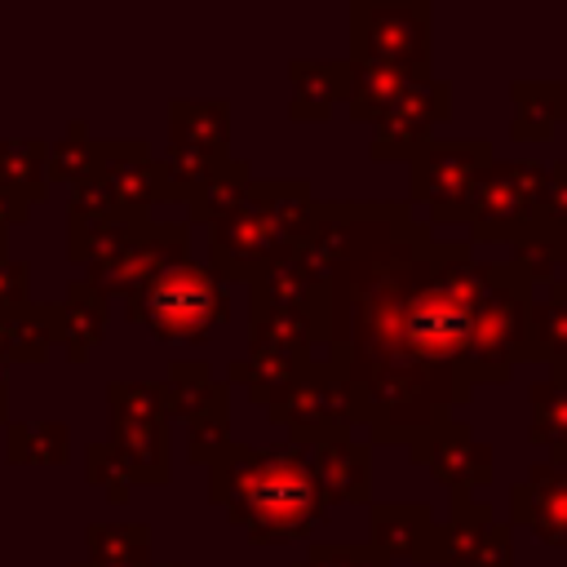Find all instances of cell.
Wrapping results in <instances>:
<instances>
[{
  "label": "cell",
  "mask_w": 567,
  "mask_h": 567,
  "mask_svg": "<svg viewBox=\"0 0 567 567\" xmlns=\"http://www.w3.org/2000/svg\"><path fill=\"white\" fill-rule=\"evenodd\" d=\"M527 310L532 284L514 261H483L474 244L434 239L425 217H412L328 284L323 363L372 443L412 447L478 385L527 363Z\"/></svg>",
  "instance_id": "6da1fadb"
},
{
  "label": "cell",
  "mask_w": 567,
  "mask_h": 567,
  "mask_svg": "<svg viewBox=\"0 0 567 567\" xmlns=\"http://www.w3.org/2000/svg\"><path fill=\"white\" fill-rule=\"evenodd\" d=\"M208 496L252 545L306 540L328 518V501L297 443H226L208 461Z\"/></svg>",
  "instance_id": "7a4b0ae2"
},
{
  "label": "cell",
  "mask_w": 567,
  "mask_h": 567,
  "mask_svg": "<svg viewBox=\"0 0 567 567\" xmlns=\"http://www.w3.org/2000/svg\"><path fill=\"white\" fill-rule=\"evenodd\" d=\"M315 208V190L306 177L297 182H261L252 177L248 199L208 226V270L230 284H252L275 261L292 257Z\"/></svg>",
  "instance_id": "3957f363"
},
{
  "label": "cell",
  "mask_w": 567,
  "mask_h": 567,
  "mask_svg": "<svg viewBox=\"0 0 567 567\" xmlns=\"http://www.w3.org/2000/svg\"><path fill=\"white\" fill-rule=\"evenodd\" d=\"M412 221V204H368V199H341V204H319L310 208V221L292 248V257L328 288L341 270L354 261L372 257L385 248L403 226Z\"/></svg>",
  "instance_id": "277c9868"
},
{
  "label": "cell",
  "mask_w": 567,
  "mask_h": 567,
  "mask_svg": "<svg viewBox=\"0 0 567 567\" xmlns=\"http://www.w3.org/2000/svg\"><path fill=\"white\" fill-rule=\"evenodd\" d=\"M124 306H128V319L146 323L155 341H177V346L208 341L230 315L226 284L208 266H195V261H182L155 275L137 292H128Z\"/></svg>",
  "instance_id": "5b68a950"
},
{
  "label": "cell",
  "mask_w": 567,
  "mask_h": 567,
  "mask_svg": "<svg viewBox=\"0 0 567 567\" xmlns=\"http://www.w3.org/2000/svg\"><path fill=\"white\" fill-rule=\"evenodd\" d=\"M540 213H545V164L492 159L465 190L456 221H465L478 244H509Z\"/></svg>",
  "instance_id": "8992f818"
},
{
  "label": "cell",
  "mask_w": 567,
  "mask_h": 567,
  "mask_svg": "<svg viewBox=\"0 0 567 567\" xmlns=\"http://www.w3.org/2000/svg\"><path fill=\"white\" fill-rule=\"evenodd\" d=\"M230 106L226 102H173L168 111V146L159 151L164 182L173 204H186L208 177H217L230 159Z\"/></svg>",
  "instance_id": "52a82bcc"
},
{
  "label": "cell",
  "mask_w": 567,
  "mask_h": 567,
  "mask_svg": "<svg viewBox=\"0 0 567 567\" xmlns=\"http://www.w3.org/2000/svg\"><path fill=\"white\" fill-rule=\"evenodd\" d=\"M430 18L425 0H354L350 4V62H381L403 71H430Z\"/></svg>",
  "instance_id": "ba28073f"
},
{
  "label": "cell",
  "mask_w": 567,
  "mask_h": 567,
  "mask_svg": "<svg viewBox=\"0 0 567 567\" xmlns=\"http://www.w3.org/2000/svg\"><path fill=\"white\" fill-rule=\"evenodd\" d=\"M266 412H270L275 425H284V430L292 434L297 447L341 443V439H350V425H354V416H350V394H346L341 377H337L323 359L306 363V368L288 381V390H284Z\"/></svg>",
  "instance_id": "9c48e42d"
},
{
  "label": "cell",
  "mask_w": 567,
  "mask_h": 567,
  "mask_svg": "<svg viewBox=\"0 0 567 567\" xmlns=\"http://www.w3.org/2000/svg\"><path fill=\"white\" fill-rule=\"evenodd\" d=\"M492 146L483 137H456V142H425L412 155V208H425V226H452L465 190L474 177L492 164Z\"/></svg>",
  "instance_id": "30bf717a"
},
{
  "label": "cell",
  "mask_w": 567,
  "mask_h": 567,
  "mask_svg": "<svg viewBox=\"0 0 567 567\" xmlns=\"http://www.w3.org/2000/svg\"><path fill=\"white\" fill-rule=\"evenodd\" d=\"M186 248H190V226L186 221H159V217H146L128 244L97 270H89L84 279L97 288V292H137L142 284H151L155 275L173 270L186 261Z\"/></svg>",
  "instance_id": "8fae6325"
},
{
  "label": "cell",
  "mask_w": 567,
  "mask_h": 567,
  "mask_svg": "<svg viewBox=\"0 0 567 567\" xmlns=\"http://www.w3.org/2000/svg\"><path fill=\"white\" fill-rule=\"evenodd\" d=\"M447 115H452V84L439 80V75L421 80L416 89H408V93L372 124V146H368L372 159H381V164L408 159V164H412V155L434 137L439 124H447Z\"/></svg>",
  "instance_id": "7c38bea8"
},
{
  "label": "cell",
  "mask_w": 567,
  "mask_h": 567,
  "mask_svg": "<svg viewBox=\"0 0 567 567\" xmlns=\"http://www.w3.org/2000/svg\"><path fill=\"white\" fill-rule=\"evenodd\" d=\"M93 177L111 190L120 213L151 217L155 204H173V190L164 182L159 159L146 151V142H97Z\"/></svg>",
  "instance_id": "4fadbf2b"
},
{
  "label": "cell",
  "mask_w": 567,
  "mask_h": 567,
  "mask_svg": "<svg viewBox=\"0 0 567 567\" xmlns=\"http://www.w3.org/2000/svg\"><path fill=\"white\" fill-rule=\"evenodd\" d=\"M452 496H478L492 483V447L461 421L430 430L421 443L408 447Z\"/></svg>",
  "instance_id": "5bb4252c"
},
{
  "label": "cell",
  "mask_w": 567,
  "mask_h": 567,
  "mask_svg": "<svg viewBox=\"0 0 567 567\" xmlns=\"http://www.w3.org/2000/svg\"><path fill=\"white\" fill-rule=\"evenodd\" d=\"M248 354L284 359V363H315L323 359L328 341V310H248Z\"/></svg>",
  "instance_id": "9a60e30c"
},
{
  "label": "cell",
  "mask_w": 567,
  "mask_h": 567,
  "mask_svg": "<svg viewBox=\"0 0 567 567\" xmlns=\"http://www.w3.org/2000/svg\"><path fill=\"white\" fill-rule=\"evenodd\" d=\"M509 514L536 540L567 549V465L536 461L527 478L509 487Z\"/></svg>",
  "instance_id": "2e32d148"
},
{
  "label": "cell",
  "mask_w": 567,
  "mask_h": 567,
  "mask_svg": "<svg viewBox=\"0 0 567 567\" xmlns=\"http://www.w3.org/2000/svg\"><path fill=\"white\" fill-rule=\"evenodd\" d=\"M372 549L381 558H408V563H443V527L434 523V509L425 501L412 505H372L368 509Z\"/></svg>",
  "instance_id": "e0dca14e"
},
{
  "label": "cell",
  "mask_w": 567,
  "mask_h": 567,
  "mask_svg": "<svg viewBox=\"0 0 567 567\" xmlns=\"http://www.w3.org/2000/svg\"><path fill=\"white\" fill-rule=\"evenodd\" d=\"M306 461H310V474H315L328 509L372 496V452L363 443H354V439L319 443V447H306Z\"/></svg>",
  "instance_id": "ac0fdd59"
},
{
  "label": "cell",
  "mask_w": 567,
  "mask_h": 567,
  "mask_svg": "<svg viewBox=\"0 0 567 567\" xmlns=\"http://www.w3.org/2000/svg\"><path fill=\"white\" fill-rule=\"evenodd\" d=\"M288 80H292L288 115L297 124H319V120L332 115V106H346V93H350V58H341V62L292 58L288 62Z\"/></svg>",
  "instance_id": "d6986e66"
},
{
  "label": "cell",
  "mask_w": 567,
  "mask_h": 567,
  "mask_svg": "<svg viewBox=\"0 0 567 567\" xmlns=\"http://www.w3.org/2000/svg\"><path fill=\"white\" fill-rule=\"evenodd\" d=\"M58 346V306L27 301L0 306V368L9 363H44Z\"/></svg>",
  "instance_id": "ffe728a7"
},
{
  "label": "cell",
  "mask_w": 567,
  "mask_h": 567,
  "mask_svg": "<svg viewBox=\"0 0 567 567\" xmlns=\"http://www.w3.org/2000/svg\"><path fill=\"white\" fill-rule=\"evenodd\" d=\"M106 319H111V306H106V292H97L89 279H75L66 284L62 301H58V346L71 363H84L97 341L106 337Z\"/></svg>",
  "instance_id": "44dd1931"
},
{
  "label": "cell",
  "mask_w": 567,
  "mask_h": 567,
  "mask_svg": "<svg viewBox=\"0 0 567 567\" xmlns=\"http://www.w3.org/2000/svg\"><path fill=\"white\" fill-rule=\"evenodd\" d=\"M106 443L128 483H168V421H111Z\"/></svg>",
  "instance_id": "7402d4cb"
},
{
  "label": "cell",
  "mask_w": 567,
  "mask_h": 567,
  "mask_svg": "<svg viewBox=\"0 0 567 567\" xmlns=\"http://www.w3.org/2000/svg\"><path fill=\"white\" fill-rule=\"evenodd\" d=\"M421 80H430V71H403V66H381V62H350L346 111H350L354 124H377Z\"/></svg>",
  "instance_id": "603a6c76"
},
{
  "label": "cell",
  "mask_w": 567,
  "mask_h": 567,
  "mask_svg": "<svg viewBox=\"0 0 567 567\" xmlns=\"http://www.w3.org/2000/svg\"><path fill=\"white\" fill-rule=\"evenodd\" d=\"M248 310H328V288L297 257H284L248 284Z\"/></svg>",
  "instance_id": "cb8c5ba5"
},
{
  "label": "cell",
  "mask_w": 567,
  "mask_h": 567,
  "mask_svg": "<svg viewBox=\"0 0 567 567\" xmlns=\"http://www.w3.org/2000/svg\"><path fill=\"white\" fill-rule=\"evenodd\" d=\"M146 217H137V213H111V217H75V213H66V257L75 266H84V270H97L128 244V235Z\"/></svg>",
  "instance_id": "d4e9b609"
},
{
  "label": "cell",
  "mask_w": 567,
  "mask_h": 567,
  "mask_svg": "<svg viewBox=\"0 0 567 567\" xmlns=\"http://www.w3.org/2000/svg\"><path fill=\"white\" fill-rule=\"evenodd\" d=\"M514 120L509 133L518 142H545L567 120V84L563 80H518L509 84Z\"/></svg>",
  "instance_id": "484cf974"
},
{
  "label": "cell",
  "mask_w": 567,
  "mask_h": 567,
  "mask_svg": "<svg viewBox=\"0 0 567 567\" xmlns=\"http://www.w3.org/2000/svg\"><path fill=\"white\" fill-rule=\"evenodd\" d=\"M164 399H168V416L177 421H195L226 399V381L213 377L208 359H173L168 363V377H164Z\"/></svg>",
  "instance_id": "4316f807"
},
{
  "label": "cell",
  "mask_w": 567,
  "mask_h": 567,
  "mask_svg": "<svg viewBox=\"0 0 567 567\" xmlns=\"http://www.w3.org/2000/svg\"><path fill=\"white\" fill-rule=\"evenodd\" d=\"M527 359H545L549 377H567V279L549 284L545 301L527 310Z\"/></svg>",
  "instance_id": "83f0119b"
},
{
  "label": "cell",
  "mask_w": 567,
  "mask_h": 567,
  "mask_svg": "<svg viewBox=\"0 0 567 567\" xmlns=\"http://www.w3.org/2000/svg\"><path fill=\"white\" fill-rule=\"evenodd\" d=\"M509 248H514V266L527 275V284H554V270L558 266H567V226L563 221H554V217H532L514 239H509Z\"/></svg>",
  "instance_id": "f1b7e54d"
},
{
  "label": "cell",
  "mask_w": 567,
  "mask_h": 567,
  "mask_svg": "<svg viewBox=\"0 0 567 567\" xmlns=\"http://www.w3.org/2000/svg\"><path fill=\"white\" fill-rule=\"evenodd\" d=\"M0 182L13 186L27 204H44L49 199V142L0 137Z\"/></svg>",
  "instance_id": "f546056e"
},
{
  "label": "cell",
  "mask_w": 567,
  "mask_h": 567,
  "mask_svg": "<svg viewBox=\"0 0 567 567\" xmlns=\"http://www.w3.org/2000/svg\"><path fill=\"white\" fill-rule=\"evenodd\" d=\"M248 190H252V164H248V159H226V168H221L217 177H208V182L186 199V226H190V221L213 226V221L230 217V213L248 199Z\"/></svg>",
  "instance_id": "4dcf8cb0"
},
{
  "label": "cell",
  "mask_w": 567,
  "mask_h": 567,
  "mask_svg": "<svg viewBox=\"0 0 567 567\" xmlns=\"http://www.w3.org/2000/svg\"><path fill=\"white\" fill-rule=\"evenodd\" d=\"M84 545L93 567H151V527L142 523H93Z\"/></svg>",
  "instance_id": "1f68e13d"
},
{
  "label": "cell",
  "mask_w": 567,
  "mask_h": 567,
  "mask_svg": "<svg viewBox=\"0 0 567 567\" xmlns=\"http://www.w3.org/2000/svg\"><path fill=\"white\" fill-rule=\"evenodd\" d=\"M71 452V434L62 421H18L4 434L9 465H62Z\"/></svg>",
  "instance_id": "d6a6232c"
},
{
  "label": "cell",
  "mask_w": 567,
  "mask_h": 567,
  "mask_svg": "<svg viewBox=\"0 0 567 567\" xmlns=\"http://www.w3.org/2000/svg\"><path fill=\"white\" fill-rule=\"evenodd\" d=\"M527 439L549 452H567V377H545L532 385V430Z\"/></svg>",
  "instance_id": "836d02e7"
},
{
  "label": "cell",
  "mask_w": 567,
  "mask_h": 567,
  "mask_svg": "<svg viewBox=\"0 0 567 567\" xmlns=\"http://www.w3.org/2000/svg\"><path fill=\"white\" fill-rule=\"evenodd\" d=\"M297 372H301V368H297V363H284V359L244 354L239 363H230V368H226V385L235 381V385H244V390H248V399H252L257 408H270V403L288 390V381H292Z\"/></svg>",
  "instance_id": "e575fe53"
},
{
  "label": "cell",
  "mask_w": 567,
  "mask_h": 567,
  "mask_svg": "<svg viewBox=\"0 0 567 567\" xmlns=\"http://www.w3.org/2000/svg\"><path fill=\"white\" fill-rule=\"evenodd\" d=\"M93 159H97V142L89 137L84 120H71L66 124V137L49 146V186L53 182L80 186L84 177H93Z\"/></svg>",
  "instance_id": "d590c367"
},
{
  "label": "cell",
  "mask_w": 567,
  "mask_h": 567,
  "mask_svg": "<svg viewBox=\"0 0 567 567\" xmlns=\"http://www.w3.org/2000/svg\"><path fill=\"white\" fill-rule=\"evenodd\" d=\"M106 408L111 421H168L164 381H111Z\"/></svg>",
  "instance_id": "8d00e7d4"
},
{
  "label": "cell",
  "mask_w": 567,
  "mask_h": 567,
  "mask_svg": "<svg viewBox=\"0 0 567 567\" xmlns=\"http://www.w3.org/2000/svg\"><path fill=\"white\" fill-rule=\"evenodd\" d=\"M84 478H89L93 487H102L106 501H115V505H128V501H133V483H128V474L120 470V461H115V452H111L106 439H102V443H89V452H84Z\"/></svg>",
  "instance_id": "74e56055"
},
{
  "label": "cell",
  "mask_w": 567,
  "mask_h": 567,
  "mask_svg": "<svg viewBox=\"0 0 567 567\" xmlns=\"http://www.w3.org/2000/svg\"><path fill=\"white\" fill-rule=\"evenodd\" d=\"M186 425H190V443H186L190 461L208 465L230 443V403H221V408H213V412H204V416H195Z\"/></svg>",
  "instance_id": "f35d334b"
},
{
  "label": "cell",
  "mask_w": 567,
  "mask_h": 567,
  "mask_svg": "<svg viewBox=\"0 0 567 567\" xmlns=\"http://www.w3.org/2000/svg\"><path fill=\"white\" fill-rule=\"evenodd\" d=\"M297 567H390V558H381L372 545H350V540H319L306 549V558Z\"/></svg>",
  "instance_id": "ab89813d"
},
{
  "label": "cell",
  "mask_w": 567,
  "mask_h": 567,
  "mask_svg": "<svg viewBox=\"0 0 567 567\" xmlns=\"http://www.w3.org/2000/svg\"><path fill=\"white\" fill-rule=\"evenodd\" d=\"M452 567H514V545H509V527L505 523H492L478 540H474V549L465 554V558H456Z\"/></svg>",
  "instance_id": "60d3db41"
},
{
  "label": "cell",
  "mask_w": 567,
  "mask_h": 567,
  "mask_svg": "<svg viewBox=\"0 0 567 567\" xmlns=\"http://www.w3.org/2000/svg\"><path fill=\"white\" fill-rule=\"evenodd\" d=\"M31 301V266L0 252V306H27Z\"/></svg>",
  "instance_id": "b9f144b4"
},
{
  "label": "cell",
  "mask_w": 567,
  "mask_h": 567,
  "mask_svg": "<svg viewBox=\"0 0 567 567\" xmlns=\"http://www.w3.org/2000/svg\"><path fill=\"white\" fill-rule=\"evenodd\" d=\"M545 217L567 226V159L545 168Z\"/></svg>",
  "instance_id": "7bdbcfd3"
},
{
  "label": "cell",
  "mask_w": 567,
  "mask_h": 567,
  "mask_svg": "<svg viewBox=\"0 0 567 567\" xmlns=\"http://www.w3.org/2000/svg\"><path fill=\"white\" fill-rule=\"evenodd\" d=\"M27 217H31V204H27L13 186L0 182V252H4V235H9V226H22Z\"/></svg>",
  "instance_id": "ee69618b"
},
{
  "label": "cell",
  "mask_w": 567,
  "mask_h": 567,
  "mask_svg": "<svg viewBox=\"0 0 567 567\" xmlns=\"http://www.w3.org/2000/svg\"><path fill=\"white\" fill-rule=\"evenodd\" d=\"M4 390H9V372L0 368V425H4V403H9V399H4Z\"/></svg>",
  "instance_id": "f6af8a7d"
},
{
  "label": "cell",
  "mask_w": 567,
  "mask_h": 567,
  "mask_svg": "<svg viewBox=\"0 0 567 567\" xmlns=\"http://www.w3.org/2000/svg\"><path fill=\"white\" fill-rule=\"evenodd\" d=\"M71 567H93V563H71ZM164 567H186V563H164Z\"/></svg>",
  "instance_id": "bcb514c9"
},
{
  "label": "cell",
  "mask_w": 567,
  "mask_h": 567,
  "mask_svg": "<svg viewBox=\"0 0 567 567\" xmlns=\"http://www.w3.org/2000/svg\"><path fill=\"white\" fill-rule=\"evenodd\" d=\"M549 456H554V461H558V465H567V452H549Z\"/></svg>",
  "instance_id": "7dc6e473"
},
{
  "label": "cell",
  "mask_w": 567,
  "mask_h": 567,
  "mask_svg": "<svg viewBox=\"0 0 567 567\" xmlns=\"http://www.w3.org/2000/svg\"><path fill=\"white\" fill-rule=\"evenodd\" d=\"M563 84H567V80H563Z\"/></svg>",
  "instance_id": "c3c4849f"
}]
</instances>
